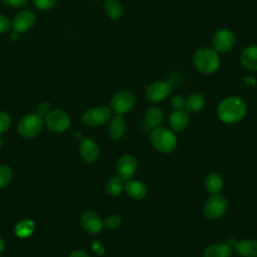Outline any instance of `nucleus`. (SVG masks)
I'll use <instances>...</instances> for the list:
<instances>
[{"mask_svg":"<svg viewBox=\"0 0 257 257\" xmlns=\"http://www.w3.org/2000/svg\"><path fill=\"white\" fill-rule=\"evenodd\" d=\"M247 113V103L239 96H228L220 101L217 107L218 117L225 123H236Z\"/></svg>","mask_w":257,"mask_h":257,"instance_id":"1","label":"nucleus"},{"mask_svg":"<svg viewBox=\"0 0 257 257\" xmlns=\"http://www.w3.org/2000/svg\"><path fill=\"white\" fill-rule=\"evenodd\" d=\"M193 64L200 73L212 74L219 69V53L213 47H201L194 53Z\"/></svg>","mask_w":257,"mask_h":257,"instance_id":"2","label":"nucleus"},{"mask_svg":"<svg viewBox=\"0 0 257 257\" xmlns=\"http://www.w3.org/2000/svg\"><path fill=\"white\" fill-rule=\"evenodd\" d=\"M150 138L153 147L157 151L164 154H170L174 152L178 145L176 135L166 127L159 126L153 128Z\"/></svg>","mask_w":257,"mask_h":257,"instance_id":"3","label":"nucleus"},{"mask_svg":"<svg viewBox=\"0 0 257 257\" xmlns=\"http://www.w3.org/2000/svg\"><path fill=\"white\" fill-rule=\"evenodd\" d=\"M43 127V118L38 113H27L23 115L18 122L19 134L26 139L35 138Z\"/></svg>","mask_w":257,"mask_h":257,"instance_id":"4","label":"nucleus"},{"mask_svg":"<svg viewBox=\"0 0 257 257\" xmlns=\"http://www.w3.org/2000/svg\"><path fill=\"white\" fill-rule=\"evenodd\" d=\"M229 204L225 197L217 194L211 195L203 207V214L208 220H217L223 217L227 210Z\"/></svg>","mask_w":257,"mask_h":257,"instance_id":"5","label":"nucleus"},{"mask_svg":"<svg viewBox=\"0 0 257 257\" xmlns=\"http://www.w3.org/2000/svg\"><path fill=\"white\" fill-rule=\"evenodd\" d=\"M111 117L110 108L105 105L94 106L87 109L81 116L82 122L88 126H100L108 122Z\"/></svg>","mask_w":257,"mask_h":257,"instance_id":"6","label":"nucleus"},{"mask_svg":"<svg viewBox=\"0 0 257 257\" xmlns=\"http://www.w3.org/2000/svg\"><path fill=\"white\" fill-rule=\"evenodd\" d=\"M46 127L56 134L64 133L70 125L69 115L62 109H53L45 116Z\"/></svg>","mask_w":257,"mask_h":257,"instance_id":"7","label":"nucleus"},{"mask_svg":"<svg viewBox=\"0 0 257 257\" xmlns=\"http://www.w3.org/2000/svg\"><path fill=\"white\" fill-rule=\"evenodd\" d=\"M136 104V96L131 91H118L110 99V108L116 114L130 112Z\"/></svg>","mask_w":257,"mask_h":257,"instance_id":"8","label":"nucleus"},{"mask_svg":"<svg viewBox=\"0 0 257 257\" xmlns=\"http://www.w3.org/2000/svg\"><path fill=\"white\" fill-rule=\"evenodd\" d=\"M172 91V85L165 80H157L152 82L146 88V98L150 102L158 103L165 100Z\"/></svg>","mask_w":257,"mask_h":257,"instance_id":"9","label":"nucleus"},{"mask_svg":"<svg viewBox=\"0 0 257 257\" xmlns=\"http://www.w3.org/2000/svg\"><path fill=\"white\" fill-rule=\"evenodd\" d=\"M235 41V35L231 30L220 29L214 34L212 38V45L218 53H225L233 48Z\"/></svg>","mask_w":257,"mask_h":257,"instance_id":"10","label":"nucleus"},{"mask_svg":"<svg viewBox=\"0 0 257 257\" xmlns=\"http://www.w3.org/2000/svg\"><path fill=\"white\" fill-rule=\"evenodd\" d=\"M116 173L123 181L133 179L138 171L137 160L132 155H122L116 162Z\"/></svg>","mask_w":257,"mask_h":257,"instance_id":"11","label":"nucleus"},{"mask_svg":"<svg viewBox=\"0 0 257 257\" xmlns=\"http://www.w3.org/2000/svg\"><path fill=\"white\" fill-rule=\"evenodd\" d=\"M81 227L89 234H99L103 229V221L101 218L91 210L84 211L80 216Z\"/></svg>","mask_w":257,"mask_h":257,"instance_id":"12","label":"nucleus"},{"mask_svg":"<svg viewBox=\"0 0 257 257\" xmlns=\"http://www.w3.org/2000/svg\"><path fill=\"white\" fill-rule=\"evenodd\" d=\"M35 22H36V17L33 12L29 10H22L14 16L11 22V28H12V31L22 33L32 28Z\"/></svg>","mask_w":257,"mask_h":257,"instance_id":"13","label":"nucleus"},{"mask_svg":"<svg viewBox=\"0 0 257 257\" xmlns=\"http://www.w3.org/2000/svg\"><path fill=\"white\" fill-rule=\"evenodd\" d=\"M123 190L127 194V196L135 200H143L148 195V187L147 185L136 179H130L124 182Z\"/></svg>","mask_w":257,"mask_h":257,"instance_id":"14","label":"nucleus"},{"mask_svg":"<svg viewBox=\"0 0 257 257\" xmlns=\"http://www.w3.org/2000/svg\"><path fill=\"white\" fill-rule=\"evenodd\" d=\"M79 154L83 161L92 163L97 160L99 155V149L97 144L89 138H84L79 144Z\"/></svg>","mask_w":257,"mask_h":257,"instance_id":"15","label":"nucleus"},{"mask_svg":"<svg viewBox=\"0 0 257 257\" xmlns=\"http://www.w3.org/2000/svg\"><path fill=\"white\" fill-rule=\"evenodd\" d=\"M190 117L185 109H175L169 117V124L173 132H182L189 125Z\"/></svg>","mask_w":257,"mask_h":257,"instance_id":"16","label":"nucleus"},{"mask_svg":"<svg viewBox=\"0 0 257 257\" xmlns=\"http://www.w3.org/2000/svg\"><path fill=\"white\" fill-rule=\"evenodd\" d=\"M125 128H126L125 119L121 114H115L110 117L109 124H108V133H109V137L112 140L117 141L121 139L125 133Z\"/></svg>","mask_w":257,"mask_h":257,"instance_id":"17","label":"nucleus"},{"mask_svg":"<svg viewBox=\"0 0 257 257\" xmlns=\"http://www.w3.org/2000/svg\"><path fill=\"white\" fill-rule=\"evenodd\" d=\"M234 251L242 257H257V240L245 239L234 244Z\"/></svg>","mask_w":257,"mask_h":257,"instance_id":"18","label":"nucleus"},{"mask_svg":"<svg viewBox=\"0 0 257 257\" xmlns=\"http://www.w3.org/2000/svg\"><path fill=\"white\" fill-rule=\"evenodd\" d=\"M240 62L246 69L257 71V45L247 46L240 55Z\"/></svg>","mask_w":257,"mask_h":257,"instance_id":"19","label":"nucleus"},{"mask_svg":"<svg viewBox=\"0 0 257 257\" xmlns=\"http://www.w3.org/2000/svg\"><path fill=\"white\" fill-rule=\"evenodd\" d=\"M204 257H231L232 248L227 243H214L208 245L203 253Z\"/></svg>","mask_w":257,"mask_h":257,"instance_id":"20","label":"nucleus"},{"mask_svg":"<svg viewBox=\"0 0 257 257\" xmlns=\"http://www.w3.org/2000/svg\"><path fill=\"white\" fill-rule=\"evenodd\" d=\"M224 186L223 178L220 174L216 172L209 173L205 179V188L211 195L219 194Z\"/></svg>","mask_w":257,"mask_h":257,"instance_id":"21","label":"nucleus"},{"mask_svg":"<svg viewBox=\"0 0 257 257\" xmlns=\"http://www.w3.org/2000/svg\"><path fill=\"white\" fill-rule=\"evenodd\" d=\"M204 105H205V97L201 93L195 92L189 95L187 99H185L184 107L186 111L194 113L202 110Z\"/></svg>","mask_w":257,"mask_h":257,"instance_id":"22","label":"nucleus"},{"mask_svg":"<svg viewBox=\"0 0 257 257\" xmlns=\"http://www.w3.org/2000/svg\"><path fill=\"white\" fill-rule=\"evenodd\" d=\"M145 120H146V123L148 126H150L152 128L159 127L163 123L164 113L161 108H159L157 106H152L147 110Z\"/></svg>","mask_w":257,"mask_h":257,"instance_id":"23","label":"nucleus"},{"mask_svg":"<svg viewBox=\"0 0 257 257\" xmlns=\"http://www.w3.org/2000/svg\"><path fill=\"white\" fill-rule=\"evenodd\" d=\"M103 9L107 17L112 20L119 19L123 14V7L118 0H105Z\"/></svg>","mask_w":257,"mask_h":257,"instance_id":"24","label":"nucleus"},{"mask_svg":"<svg viewBox=\"0 0 257 257\" xmlns=\"http://www.w3.org/2000/svg\"><path fill=\"white\" fill-rule=\"evenodd\" d=\"M123 185L124 181L119 176H114L107 181L105 185V192L108 196L116 197L122 192Z\"/></svg>","mask_w":257,"mask_h":257,"instance_id":"25","label":"nucleus"},{"mask_svg":"<svg viewBox=\"0 0 257 257\" xmlns=\"http://www.w3.org/2000/svg\"><path fill=\"white\" fill-rule=\"evenodd\" d=\"M35 228V224L30 219H24L18 222L15 226V234L19 238H26L29 237Z\"/></svg>","mask_w":257,"mask_h":257,"instance_id":"26","label":"nucleus"},{"mask_svg":"<svg viewBox=\"0 0 257 257\" xmlns=\"http://www.w3.org/2000/svg\"><path fill=\"white\" fill-rule=\"evenodd\" d=\"M103 221V227L108 230H116L122 225V218L118 215H108Z\"/></svg>","mask_w":257,"mask_h":257,"instance_id":"27","label":"nucleus"},{"mask_svg":"<svg viewBox=\"0 0 257 257\" xmlns=\"http://www.w3.org/2000/svg\"><path fill=\"white\" fill-rule=\"evenodd\" d=\"M13 178V172L8 166H0V189L6 187Z\"/></svg>","mask_w":257,"mask_h":257,"instance_id":"28","label":"nucleus"},{"mask_svg":"<svg viewBox=\"0 0 257 257\" xmlns=\"http://www.w3.org/2000/svg\"><path fill=\"white\" fill-rule=\"evenodd\" d=\"M11 125V117L5 111H0V135L8 131Z\"/></svg>","mask_w":257,"mask_h":257,"instance_id":"29","label":"nucleus"},{"mask_svg":"<svg viewBox=\"0 0 257 257\" xmlns=\"http://www.w3.org/2000/svg\"><path fill=\"white\" fill-rule=\"evenodd\" d=\"M35 7L40 10H49L51 9L57 0H32Z\"/></svg>","mask_w":257,"mask_h":257,"instance_id":"30","label":"nucleus"},{"mask_svg":"<svg viewBox=\"0 0 257 257\" xmlns=\"http://www.w3.org/2000/svg\"><path fill=\"white\" fill-rule=\"evenodd\" d=\"M170 104L174 109H181L185 105V98L180 94H176L171 98Z\"/></svg>","mask_w":257,"mask_h":257,"instance_id":"31","label":"nucleus"},{"mask_svg":"<svg viewBox=\"0 0 257 257\" xmlns=\"http://www.w3.org/2000/svg\"><path fill=\"white\" fill-rule=\"evenodd\" d=\"M50 112V103L48 101H42L37 105V112L40 116H46Z\"/></svg>","mask_w":257,"mask_h":257,"instance_id":"32","label":"nucleus"},{"mask_svg":"<svg viewBox=\"0 0 257 257\" xmlns=\"http://www.w3.org/2000/svg\"><path fill=\"white\" fill-rule=\"evenodd\" d=\"M10 28H11V23L9 19L5 15L0 14V34L8 32Z\"/></svg>","mask_w":257,"mask_h":257,"instance_id":"33","label":"nucleus"},{"mask_svg":"<svg viewBox=\"0 0 257 257\" xmlns=\"http://www.w3.org/2000/svg\"><path fill=\"white\" fill-rule=\"evenodd\" d=\"M5 5L14 8V9H19L22 8L26 5L27 0H1Z\"/></svg>","mask_w":257,"mask_h":257,"instance_id":"34","label":"nucleus"},{"mask_svg":"<svg viewBox=\"0 0 257 257\" xmlns=\"http://www.w3.org/2000/svg\"><path fill=\"white\" fill-rule=\"evenodd\" d=\"M91 248H92V250H93L96 254H98V255H102V254L104 253V248H103L102 244H101L99 241H97V240L92 241V243H91Z\"/></svg>","mask_w":257,"mask_h":257,"instance_id":"35","label":"nucleus"},{"mask_svg":"<svg viewBox=\"0 0 257 257\" xmlns=\"http://www.w3.org/2000/svg\"><path fill=\"white\" fill-rule=\"evenodd\" d=\"M69 257H90L85 251L74 250L69 254Z\"/></svg>","mask_w":257,"mask_h":257,"instance_id":"36","label":"nucleus"},{"mask_svg":"<svg viewBox=\"0 0 257 257\" xmlns=\"http://www.w3.org/2000/svg\"><path fill=\"white\" fill-rule=\"evenodd\" d=\"M19 35H20V33L15 32V31H12V32L10 33V39H11L12 41H16V40L19 38Z\"/></svg>","mask_w":257,"mask_h":257,"instance_id":"37","label":"nucleus"},{"mask_svg":"<svg viewBox=\"0 0 257 257\" xmlns=\"http://www.w3.org/2000/svg\"><path fill=\"white\" fill-rule=\"evenodd\" d=\"M5 249V242L3 240V238L0 236V253H2Z\"/></svg>","mask_w":257,"mask_h":257,"instance_id":"38","label":"nucleus"},{"mask_svg":"<svg viewBox=\"0 0 257 257\" xmlns=\"http://www.w3.org/2000/svg\"><path fill=\"white\" fill-rule=\"evenodd\" d=\"M2 147H3V139H2L1 136H0V150L2 149Z\"/></svg>","mask_w":257,"mask_h":257,"instance_id":"39","label":"nucleus"},{"mask_svg":"<svg viewBox=\"0 0 257 257\" xmlns=\"http://www.w3.org/2000/svg\"><path fill=\"white\" fill-rule=\"evenodd\" d=\"M92 1H100V0H92Z\"/></svg>","mask_w":257,"mask_h":257,"instance_id":"40","label":"nucleus"},{"mask_svg":"<svg viewBox=\"0 0 257 257\" xmlns=\"http://www.w3.org/2000/svg\"><path fill=\"white\" fill-rule=\"evenodd\" d=\"M0 257H2V256H1V255H0Z\"/></svg>","mask_w":257,"mask_h":257,"instance_id":"41","label":"nucleus"}]
</instances>
